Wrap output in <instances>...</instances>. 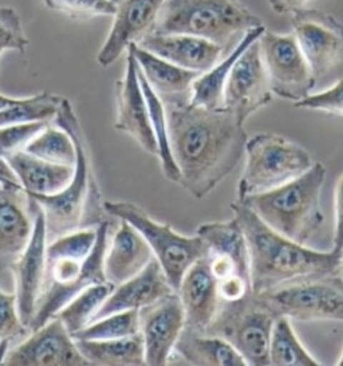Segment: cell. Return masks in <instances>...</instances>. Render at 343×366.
Here are the masks:
<instances>
[{"label": "cell", "mask_w": 343, "mask_h": 366, "mask_svg": "<svg viewBox=\"0 0 343 366\" xmlns=\"http://www.w3.org/2000/svg\"><path fill=\"white\" fill-rule=\"evenodd\" d=\"M169 141L180 171L179 185L204 199L235 171L246 153L244 124L225 109L194 107L189 101L165 104Z\"/></svg>", "instance_id": "obj_1"}, {"label": "cell", "mask_w": 343, "mask_h": 366, "mask_svg": "<svg viewBox=\"0 0 343 366\" xmlns=\"http://www.w3.org/2000/svg\"><path fill=\"white\" fill-rule=\"evenodd\" d=\"M234 216L246 235L252 294L289 280L332 274L341 269L342 257L302 244L267 226L248 205L236 200Z\"/></svg>", "instance_id": "obj_2"}, {"label": "cell", "mask_w": 343, "mask_h": 366, "mask_svg": "<svg viewBox=\"0 0 343 366\" xmlns=\"http://www.w3.org/2000/svg\"><path fill=\"white\" fill-rule=\"evenodd\" d=\"M54 121L74 141L76 160L71 183L64 191L55 194H29L43 209L49 239L81 228L98 227L104 222L102 212H105V202H102V194L93 171L85 133L67 98L62 99Z\"/></svg>", "instance_id": "obj_3"}, {"label": "cell", "mask_w": 343, "mask_h": 366, "mask_svg": "<svg viewBox=\"0 0 343 366\" xmlns=\"http://www.w3.org/2000/svg\"><path fill=\"white\" fill-rule=\"evenodd\" d=\"M326 177V167L315 162L307 172L289 183L239 202L279 234L307 244L324 222L321 194Z\"/></svg>", "instance_id": "obj_4"}, {"label": "cell", "mask_w": 343, "mask_h": 366, "mask_svg": "<svg viewBox=\"0 0 343 366\" xmlns=\"http://www.w3.org/2000/svg\"><path fill=\"white\" fill-rule=\"evenodd\" d=\"M260 26L263 21L240 0H165L149 34H188L227 49Z\"/></svg>", "instance_id": "obj_5"}, {"label": "cell", "mask_w": 343, "mask_h": 366, "mask_svg": "<svg viewBox=\"0 0 343 366\" xmlns=\"http://www.w3.org/2000/svg\"><path fill=\"white\" fill-rule=\"evenodd\" d=\"M237 200L264 194L299 177L314 165L310 152L277 133H257L246 144Z\"/></svg>", "instance_id": "obj_6"}, {"label": "cell", "mask_w": 343, "mask_h": 366, "mask_svg": "<svg viewBox=\"0 0 343 366\" xmlns=\"http://www.w3.org/2000/svg\"><path fill=\"white\" fill-rule=\"evenodd\" d=\"M109 228L110 223L106 220L98 224L96 246L85 262L74 259H55L53 262H47L46 280L29 330H38L53 320L86 287L107 282L104 260L106 254Z\"/></svg>", "instance_id": "obj_7"}, {"label": "cell", "mask_w": 343, "mask_h": 366, "mask_svg": "<svg viewBox=\"0 0 343 366\" xmlns=\"http://www.w3.org/2000/svg\"><path fill=\"white\" fill-rule=\"evenodd\" d=\"M254 295L277 317L343 322V277L337 272L289 280Z\"/></svg>", "instance_id": "obj_8"}, {"label": "cell", "mask_w": 343, "mask_h": 366, "mask_svg": "<svg viewBox=\"0 0 343 366\" xmlns=\"http://www.w3.org/2000/svg\"><path fill=\"white\" fill-rule=\"evenodd\" d=\"M104 207L106 214L128 222L145 237L153 257L160 263L176 292L193 263L208 255V247L197 234L194 237L179 234L168 223L150 217L139 205L129 202H105Z\"/></svg>", "instance_id": "obj_9"}, {"label": "cell", "mask_w": 343, "mask_h": 366, "mask_svg": "<svg viewBox=\"0 0 343 366\" xmlns=\"http://www.w3.org/2000/svg\"><path fill=\"white\" fill-rule=\"evenodd\" d=\"M277 315L254 294L235 302L222 301L214 321L204 332L234 345L247 365H269V342Z\"/></svg>", "instance_id": "obj_10"}, {"label": "cell", "mask_w": 343, "mask_h": 366, "mask_svg": "<svg viewBox=\"0 0 343 366\" xmlns=\"http://www.w3.org/2000/svg\"><path fill=\"white\" fill-rule=\"evenodd\" d=\"M259 46L274 96L294 104L309 97L317 76L295 35L274 33L266 29L259 38Z\"/></svg>", "instance_id": "obj_11"}, {"label": "cell", "mask_w": 343, "mask_h": 366, "mask_svg": "<svg viewBox=\"0 0 343 366\" xmlns=\"http://www.w3.org/2000/svg\"><path fill=\"white\" fill-rule=\"evenodd\" d=\"M291 26L317 78L343 64V23L334 15L306 7L291 14Z\"/></svg>", "instance_id": "obj_12"}, {"label": "cell", "mask_w": 343, "mask_h": 366, "mask_svg": "<svg viewBox=\"0 0 343 366\" xmlns=\"http://www.w3.org/2000/svg\"><path fill=\"white\" fill-rule=\"evenodd\" d=\"M30 197V196H29ZM34 229L27 247L11 263L21 322L29 329L47 272V227L41 205L30 197Z\"/></svg>", "instance_id": "obj_13"}, {"label": "cell", "mask_w": 343, "mask_h": 366, "mask_svg": "<svg viewBox=\"0 0 343 366\" xmlns=\"http://www.w3.org/2000/svg\"><path fill=\"white\" fill-rule=\"evenodd\" d=\"M274 93L260 54L259 39L239 56L228 76L224 90V109L242 124L267 107Z\"/></svg>", "instance_id": "obj_14"}, {"label": "cell", "mask_w": 343, "mask_h": 366, "mask_svg": "<svg viewBox=\"0 0 343 366\" xmlns=\"http://www.w3.org/2000/svg\"><path fill=\"white\" fill-rule=\"evenodd\" d=\"M185 325L184 306L176 291L139 310V334L144 341L146 365L162 366L169 362Z\"/></svg>", "instance_id": "obj_15"}, {"label": "cell", "mask_w": 343, "mask_h": 366, "mask_svg": "<svg viewBox=\"0 0 343 366\" xmlns=\"http://www.w3.org/2000/svg\"><path fill=\"white\" fill-rule=\"evenodd\" d=\"M9 366H78L90 365L79 352L73 335L64 322L54 317L42 327L9 352L4 360Z\"/></svg>", "instance_id": "obj_16"}, {"label": "cell", "mask_w": 343, "mask_h": 366, "mask_svg": "<svg viewBox=\"0 0 343 366\" xmlns=\"http://www.w3.org/2000/svg\"><path fill=\"white\" fill-rule=\"evenodd\" d=\"M117 117L114 128L126 133L139 144L142 151L159 157L157 141L150 124L149 110L139 82V66L129 47L125 74L117 82Z\"/></svg>", "instance_id": "obj_17"}, {"label": "cell", "mask_w": 343, "mask_h": 366, "mask_svg": "<svg viewBox=\"0 0 343 366\" xmlns=\"http://www.w3.org/2000/svg\"><path fill=\"white\" fill-rule=\"evenodd\" d=\"M165 0H122L117 3V12L106 39L96 55V62L102 67L113 65L131 44L151 31Z\"/></svg>", "instance_id": "obj_18"}, {"label": "cell", "mask_w": 343, "mask_h": 366, "mask_svg": "<svg viewBox=\"0 0 343 366\" xmlns=\"http://www.w3.org/2000/svg\"><path fill=\"white\" fill-rule=\"evenodd\" d=\"M185 312V327L204 333L222 305L219 282L214 278L208 255L193 263L177 290Z\"/></svg>", "instance_id": "obj_19"}, {"label": "cell", "mask_w": 343, "mask_h": 366, "mask_svg": "<svg viewBox=\"0 0 343 366\" xmlns=\"http://www.w3.org/2000/svg\"><path fill=\"white\" fill-rule=\"evenodd\" d=\"M137 44L174 65L200 74L214 67L225 51L220 44L188 34H148Z\"/></svg>", "instance_id": "obj_20"}, {"label": "cell", "mask_w": 343, "mask_h": 366, "mask_svg": "<svg viewBox=\"0 0 343 366\" xmlns=\"http://www.w3.org/2000/svg\"><path fill=\"white\" fill-rule=\"evenodd\" d=\"M173 291L160 263L153 257L148 266L137 275L114 287L93 321L114 312L141 310Z\"/></svg>", "instance_id": "obj_21"}, {"label": "cell", "mask_w": 343, "mask_h": 366, "mask_svg": "<svg viewBox=\"0 0 343 366\" xmlns=\"http://www.w3.org/2000/svg\"><path fill=\"white\" fill-rule=\"evenodd\" d=\"M29 199L21 184H0V257H18L31 239Z\"/></svg>", "instance_id": "obj_22"}, {"label": "cell", "mask_w": 343, "mask_h": 366, "mask_svg": "<svg viewBox=\"0 0 343 366\" xmlns=\"http://www.w3.org/2000/svg\"><path fill=\"white\" fill-rule=\"evenodd\" d=\"M153 251L145 237L128 222L121 220L110 244L107 243L104 269L107 282L121 285L148 266Z\"/></svg>", "instance_id": "obj_23"}, {"label": "cell", "mask_w": 343, "mask_h": 366, "mask_svg": "<svg viewBox=\"0 0 343 366\" xmlns=\"http://www.w3.org/2000/svg\"><path fill=\"white\" fill-rule=\"evenodd\" d=\"M129 47L134 54L141 74L164 104L189 101L193 82L200 73L174 65L137 44H131Z\"/></svg>", "instance_id": "obj_24"}, {"label": "cell", "mask_w": 343, "mask_h": 366, "mask_svg": "<svg viewBox=\"0 0 343 366\" xmlns=\"http://www.w3.org/2000/svg\"><path fill=\"white\" fill-rule=\"evenodd\" d=\"M21 188L27 194H55L71 183L74 165L46 162L26 151L6 157Z\"/></svg>", "instance_id": "obj_25"}, {"label": "cell", "mask_w": 343, "mask_h": 366, "mask_svg": "<svg viewBox=\"0 0 343 366\" xmlns=\"http://www.w3.org/2000/svg\"><path fill=\"white\" fill-rule=\"evenodd\" d=\"M264 30L266 26H260L247 31L242 36V39L237 41L232 51H229L227 56L222 58L208 71L197 76L193 82L189 104L211 110L224 109L225 85L232 67L239 59V56L243 54L251 44L257 42L262 36V34L264 33Z\"/></svg>", "instance_id": "obj_26"}, {"label": "cell", "mask_w": 343, "mask_h": 366, "mask_svg": "<svg viewBox=\"0 0 343 366\" xmlns=\"http://www.w3.org/2000/svg\"><path fill=\"white\" fill-rule=\"evenodd\" d=\"M191 365L246 366V360L224 338L185 327L174 349Z\"/></svg>", "instance_id": "obj_27"}, {"label": "cell", "mask_w": 343, "mask_h": 366, "mask_svg": "<svg viewBox=\"0 0 343 366\" xmlns=\"http://www.w3.org/2000/svg\"><path fill=\"white\" fill-rule=\"evenodd\" d=\"M90 365H146L141 334L117 340H75Z\"/></svg>", "instance_id": "obj_28"}, {"label": "cell", "mask_w": 343, "mask_h": 366, "mask_svg": "<svg viewBox=\"0 0 343 366\" xmlns=\"http://www.w3.org/2000/svg\"><path fill=\"white\" fill-rule=\"evenodd\" d=\"M196 234L207 244L208 254L232 259L242 275L251 280L246 235L235 216L227 222L204 223L197 228Z\"/></svg>", "instance_id": "obj_29"}, {"label": "cell", "mask_w": 343, "mask_h": 366, "mask_svg": "<svg viewBox=\"0 0 343 366\" xmlns=\"http://www.w3.org/2000/svg\"><path fill=\"white\" fill-rule=\"evenodd\" d=\"M139 76L144 96L146 99L148 110H149L151 129H153V134L156 137L157 147H159V160H160L161 169H162L164 176L169 182L179 184L180 171H179V167L174 162V157L172 153L169 129H168V116H166L165 104L161 99L160 96L151 89L148 81L141 74L139 69Z\"/></svg>", "instance_id": "obj_30"}, {"label": "cell", "mask_w": 343, "mask_h": 366, "mask_svg": "<svg viewBox=\"0 0 343 366\" xmlns=\"http://www.w3.org/2000/svg\"><path fill=\"white\" fill-rule=\"evenodd\" d=\"M269 365L319 366V361L302 344L291 320L278 317L269 342Z\"/></svg>", "instance_id": "obj_31"}, {"label": "cell", "mask_w": 343, "mask_h": 366, "mask_svg": "<svg viewBox=\"0 0 343 366\" xmlns=\"http://www.w3.org/2000/svg\"><path fill=\"white\" fill-rule=\"evenodd\" d=\"M114 287L116 285L110 282L91 285L86 287L85 290L81 291L55 317H58L64 322L69 333L75 335L91 323L96 312L113 292Z\"/></svg>", "instance_id": "obj_32"}, {"label": "cell", "mask_w": 343, "mask_h": 366, "mask_svg": "<svg viewBox=\"0 0 343 366\" xmlns=\"http://www.w3.org/2000/svg\"><path fill=\"white\" fill-rule=\"evenodd\" d=\"M64 98L43 92L29 98H16L7 108L0 110V127L24 122H50L55 119Z\"/></svg>", "instance_id": "obj_33"}, {"label": "cell", "mask_w": 343, "mask_h": 366, "mask_svg": "<svg viewBox=\"0 0 343 366\" xmlns=\"http://www.w3.org/2000/svg\"><path fill=\"white\" fill-rule=\"evenodd\" d=\"M24 151L46 162L74 165L76 160L74 141L70 134L59 127L50 124L32 139Z\"/></svg>", "instance_id": "obj_34"}, {"label": "cell", "mask_w": 343, "mask_h": 366, "mask_svg": "<svg viewBox=\"0 0 343 366\" xmlns=\"http://www.w3.org/2000/svg\"><path fill=\"white\" fill-rule=\"evenodd\" d=\"M139 333V310L114 312L87 325L74 340H117Z\"/></svg>", "instance_id": "obj_35"}, {"label": "cell", "mask_w": 343, "mask_h": 366, "mask_svg": "<svg viewBox=\"0 0 343 366\" xmlns=\"http://www.w3.org/2000/svg\"><path fill=\"white\" fill-rule=\"evenodd\" d=\"M96 227L81 228L55 237L50 244H47V262H53L55 259L85 262L96 246Z\"/></svg>", "instance_id": "obj_36"}, {"label": "cell", "mask_w": 343, "mask_h": 366, "mask_svg": "<svg viewBox=\"0 0 343 366\" xmlns=\"http://www.w3.org/2000/svg\"><path fill=\"white\" fill-rule=\"evenodd\" d=\"M53 11L64 14L75 21H89L99 16H114L117 3L114 0H43Z\"/></svg>", "instance_id": "obj_37"}, {"label": "cell", "mask_w": 343, "mask_h": 366, "mask_svg": "<svg viewBox=\"0 0 343 366\" xmlns=\"http://www.w3.org/2000/svg\"><path fill=\"white\" fill-rule=\"evenodd\" d=\"M50 122H24L0 127V156L6 160L16 152L24 151L27 144L42 132Z\"/></svg>", "instance_id": "obj_38"}, {"label": "cell", "mask_w": 343, "mask_h": 366, "mask_svg": "<svg viewBox=\"0 0 343 366\" xmlns=\"http://www.w3.org/2000/svg\"><path fill=\"white\" fill-rule=\"evenodd\" d=\"M29 46L21 16L11 7H0V50L24 53Z\"/></svg>", "instance_id": "obj_39"}, {"label": "cell", "mask_w": 343, "mask_h": 366, "mask_svg": "<svg viewBox=\"0 0 343 366\" xmlns=\"http://www.w3.org/2000/svg\"><path fill=\"white\" fill-rule=\"evenodd\" d=\"M294 107L343 117V78L335 82L332 87L319 93L310 94L299 102H295Z\"/></svg>", "instance_id": "obj_40"}, {"label": "cell", "mask_w": 343, "mask_h": 366, "mask_svg": "<svg viewBox=\"0 0 343 366\" xmlns=\"http://www.w3.org/2000/svg\"><path fill=\"white\" fill-rule=\"evenodd\" d=\"M27 329L21 322L16 295L7 294L0 287V341L12 340Z\"/></svg>", "instance_id": "obj_41"}, {"label": "cell", "mask_w": 343, "mask_h": 366, "mask_svg": "<svg viewBox=\"0 0 343 366\" xmlns=\"http://www.w3.org/2000/svg\"><path fill=\"white\" fill-rule=\"evenodd\" d=\"M219 294L222 301L235 302L252 294L251 282L242 275H232L219 280Z\"/></svg>", "instance_id": "obj_42"}, {"label": "cell", "mask_w": 343, "mask_h": 366, "mask_svg": "<svg viewBox=\"0 0 343 366\" xmlns=\"http://www.w3.org/2000/svg\"><path fill=\"white\" fill-rule=\"evenodd\" d=\"M334 214H335V228H334V246L332 251L338 255H343V174L338 179L334 194Z\"/></svg>", "instance_id": "obj_43"}, {"label": "cell", "mask_w": 343, "mask_h": 366, "mask_svg": "<svg viewBox=\"0 0 343 366\" xmlns=\"http://www.w3.org/2000/svg\"><path fill=\"white\" fill-rule=\"evenodd\" d=\"M312 0H268L271 10L279 15H291L292 12L309 7Z\"/></svg>", "instance_id": "obj_44"}, {"label": "cell", "mask_w": 343, "mask_h": 366, "mask_svg": "<svg viewBox=\"0 0 343 366\" xmlns=\"http://www.w3.org/2000/svg\"><path fill=\"white\" fill-rule=\"evenodd\" d=\"M0 176L4 177V179H7V180H11V182L19 183L18 179H16V176H15V173L12 172L9 162H6L1 156H0Z\"/></svg>", "instance_id": "obj_45"}, {"label": "cell", "mask_w": 343, "mask_h": 366, "mask_svg": "<svg viewBox=\"0 0 343 366\" xmlns=\"http://www.w3.org/2000/svg\"><path fill=\"white\" fill-rule=\"evenodd\" d=\"M11 340H1L0 341V365H4V360L9 355V345Z\"/></svg>", "instance_id": "obj_46"}, {"label": "cell", "mask_w": 343, "mask_h": 366, "mask_svg": "<svg viewBox=\"0 0 343 366\" xmlns=\"http://www.w3.org/2000/svg\"><path fill=\"white\" fill-rule=\"evenodd\" d=\"M15 99H16V98L7 97V96H4V94L0 93V110L7 108Z\"/></svg>", "instance_id": "obj_47"}, {"label": "cell", "mask_w": 343, "mask_h": 366, "mask_svg": "<svg viewBox=\"0 0 343 366\" xmlns=\"http://www.w3.org/2000/svg\"><path fill=\"white\" fill-rule=\"evenodd\" d=\"M6 183H15V182H11V180H7V179H4V177H1L0 176V184H6ZM19 184V183H15Z\"/></svg>", "instance_id": "obj_48"}, {"label": "cell", "mask_w": 343, "mask_h": 366, "mask_svg": "<svg viewBox=\"0 0 343 366\" xmlns=\"http://www.w3.org/2000/svg\"><path fill=\"white\" fill-rule=\"evenodd\" d=\"M337 365L343 366V352L341 357H339V360H338V362H337Z\"/></svg>", "instance_id": "obj_49"}, {"label": "cell", "mask_w": 343, "mask_h": 366, "mask_svg": "<svg viewBox=\"0 0 343 366\" xmlns=\"http://www.w3.org/2000/svg\"><path fill=\"white\" fill-rule=\"evenodd\" d=\"M341 275L343 277V255H342V262H341Z\"/></svg>", "instance_id": "obj_50"}, {"label": "cell", "mask_w": 343, "mask_h": 366, "mask_svg": "<svg viewBox=\"0 0 343 366\" xmlns=\"http://www.w3.org/2000/svg\"><path fill=\"white\" fill-rule=\"evenodd\" d=\"M1 54H3V50H0V56H1Z\"/></svg>", "instance_id": "obj_51"}]
</instances>
